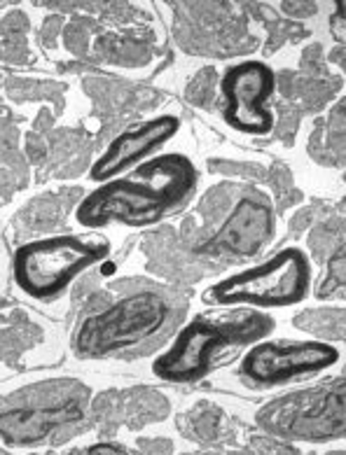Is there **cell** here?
I'll use <instances>...</instances> for the list:
<instances>
[{"label": "cell", "mask_w": 346, "mask_h": 455, "mask_svg": "<svg viewBox=\"0 0 346 455\" xmlns=\"http://www.w3.org/2000/svg\"><path fill=\"white\" fill-rule=\"evenodd\" d=\"M195 162L181 152H164L126 171L120 178L96 185L76 208V222L84 229L159 225L188 206L197 192Z\"/></svg>", "instance_id": "obj_1"}, {"label": "cell", "mask_w": 346, "mask_h": 455, "mask_svg": "<svg viewBox=\"0 0 346 455\" xmlns=\"http://www.w3.org/2000/svg\"><path fill=\"white\" fill-rule=\"evenodd\" d=\"M274 327L271 315L253 308L197 315L178 331L169 348L152 360V374L166 383H197L225 355L265 341Z\"/></svg>", "instance_id": "obj_2"}, {"label": "cell", "mask_w": 346, "mask_h": 455, "mask_svg": "<svg viewBox=\"0 0 346 455\" xmlns=\"http://www.w3.org/2000/svg\"><path fill=\"white\" fill-rule=\"evenodd\" d=\"M113 245L103 236L57 234L20 245L12 255V278L26 297L59 299L82 274L110 257Z\"/></svg>", "instance_id": "obj_3"}, {"label": "cell", "mask_w": 346, "mask_h": 455, "mask_svg": "<svg viewBox=\"0 0 346 455\" xmlns=\"http://www.w3.org/2000/svg\"><path fill=\"white\" fill-rule=\"evenodd\" d=\"M173 308L157 292L126 294L115 304L92 313L77 324L70 348L77 357L99 360L132 350L169 327Z\"/></svg>", "instance_id": "obj_4"}, {"label": "cell", "mask_w": 346, "mask_h": 455, "mask_svg": "<svg viewBox=\"0 0 346 455\" xmlns=\"http://www.w3.org/2000/svg\"><path fill=\"white\" fill-rule=\"evenodd\" d=\"M311 287V264L302 250L290 245L258 267L244 268L204 290L208 306L222 308H286L307 299Z\"/></svg>", "instance_id": "obj_5"}, {"label": "cell", "mask_w": 346, "mask_h": 455, "mask_svg": "<svg viewBox=\"0 0 346 455\" xmlns=\"http://www.w3.org/2000/svg\"><path fill=\"white\" fill-rule=\"evenodd\" d=\"M267 430L297 439H333L346 435V380L307 387L277 399L260 413Z\"/></svg>", "instance_id": "obj_6"}, {"label": "cell", "mask_w": 346, "mask_h": 455, "mask_svg": "<svg viewBox=\"0 0 346 455\" xmlns=\"http://www.w3.org/2000/svg\"><path fill=\"white\" fill-rule=\"evenodd\" d=\"M340 357V348L326 341H260L241 357L239 374L251 386L271 387L326 371Z\"/></svg>", "instance_id": "obj_7"}, {"label": "cell", "mask_w": 346, "mask_h": 455, "mask_svg": "<svg viewBox=\"0 0 346 455\" xmlns=\"http://www.w3.org/2000/svg\"><path fill=\"white\" fill-rule=\"evenodd\" d=\"M221 92L225 99L222 117L234 132L245 136L271 133L277 117L267 103L277 92V73L267 63L248 59L232 66L222 76Z\"/></svg>", "instance_id": "obj_8"}, {"label": "cell", "mask_w": 346, "mask_h": 455, "mask_svg": "<svg viewBox=\"0 0 346 455\" xmlns=\"http://www.w3.org/2000/svg\"><path fill=\"white\" fill-rule=\"evenodd\" d=\"M181 129V119L176 115H157L145 119L141 124L129 126L106 145V150L96 156L87 178L94 185L120 178L126 171L136 169L139 164L155 156L159 148L169 143Z\"/></svg>", "instance_id": "obj_9"}, {"label": "cell", "mask_w": 346, "mask_h": 455, "mask_svg": "<svg viewBox=\"0 0 346 455\" xmlns=\"http://www.w3.org/2000/svg\"><path fill=\"white\" fill-rule=\"evenodd\" d=\"M80 420L82 406L77 402L5 409L0 411V439L12 446H33L44 442L59 427H68Z\"/></svg>", "instance_id": "obj_10"}, {"label": "cell", "mask_w": 346, "mask_h": 455, "mask_svg": "<svg viewBox=\"0 0 346 455\" xmlns=\"http://www.w3.org/2000/svg\"><path fill=\"white\" fill-rule=\"evenodd\" d=\"M274 229V218L265 201L244 199L239 201L232 218L227 220L221 234L213 238L211 248L227 250L234 255H253L255 250L270 241Z\"/></svg>", "instance_id": "obj_11"}, {"label": "cell", "mask_w": 346, "mask_h": 455, "mask_svg": "<svg viewBox=\"0 0 346 455\" xmlns=\"http://www.w3.org/2000/svg\"><path fill=\"white\" fill-rule=\"evenodd\" d=\"M337 287H346V243L334 252L330 264H327V281L321 292L326 294L330 290H337Z\"/></svg>", "instance_id": "obj_12"}, {"label": "cell", "mask_w": 346, "mask_h": 455, "mask_svg": "<svg viewBox=\"0 0 346 455\" xmlns=\"http://www.w3.org/2000/svg\"><path fill=\"white\" fill-rule=\"evenodd\" d=\"M84 455H129V453H126L122 446H117V443H96V446H92Z\"/></svg>", "instance_id": "obj_13"}, {"label": "cell", "mask_w": 346, "mask_h": 455, "mask_svg": "<svg viewBox=\"0 0 346 455\" xmlns=\"http://www.w3.org/2000/svg\"><path fill=\"white\" fill-rule=\"evenodd\" d=\"M334 20H340L346 26V0L337 3V7H334Z\"/></svg>", "instance_id": "obj_14"}]
</instances>
